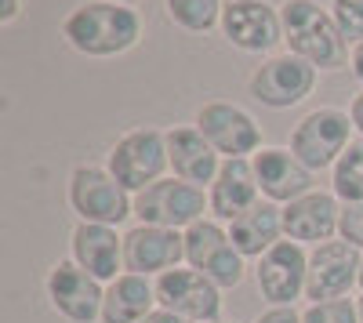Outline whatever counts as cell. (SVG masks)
I'll return each instance as SVG.
<instances>
[{
	"label": "cell",
	"mask_w": 363,
	"mask_h": 323,
	"mask_svg": "<svg viewBox=\"0 0 363 323\" xmlns=\"http://www.w3.org/2000/svg\"><path fill=\"white\" fill-rule=\"evenodd\" d=\"M62 40L87 58L128 55L142 40V15L131 4L84 0L62 18Z\"/></svg>",
	"instance_id": "cell-1"
},
{
	"label": "cell",
	"mask_w": 363,
	"mask_h": 323,
	"mask_svg": "<svg viewBox=\"0 0 363 323\" xmlns=\"http://www.w3.org/2000/svg\"><path fill=\"white\" fill-rule=\"evenodd\" d=\"M280 22H284V44L291 55L306 58L320 73H338L349 66V40L320 0H284L280 4Z\"/></svg>",
	"instance_id": "cell-2"
},
{
	"label": "cell",
	"mask_w": 363,
	"mask_h": 323,
	"mask_svg": "<svg viewBox=\"0 0 363 323\" xmlns=\"http://www.w3.org/2000/svg\"><path fill=\"white\" fill-rule=\"evenodd\" d=\"M352 116L349 109L342 106H320V109H309L301 120L291 128V153L306 164L313 174L316 171H330L342 153L352 145Z\"/></svg>",
	"instance_id": "cell-3"
},
{
	"label": "cell",
	"mask_w": 363,
	"mask_h": 323,
	"mask_svg": "<svg viewBox=\"0 0 363 323\" xmlns=\"http://www.w3.org/2000/svg\"><path fill=\"white\" fill-rule=\"evenodd\" d=\"M106 167L131 196L149 189L153 182H160L164 171L171 167V160H167V131H160V128H131V131H124L109 145Z\"/></svg>",
	"instance_id": "cell-4"
},
{
	"label": "cell",
	"mask_w": 363,
	"mask_h": 323,
	"mask_svg": "<svg viewBox=\"0 0 363 323\" xmlns=\"http://www.w3.org/2000/svg\"><path fill=\"white\" fill-rule=\"evenodd\" d=\"M69 208L80 222L95 225H120L135 215V196L120 186L109 167L77 164L69 171Z\"/></svg>",
	"instance_id": "cell-5"
},
{
	"label": "cell",
	"mask_w": 363,
	"mask_h": 323,
	"mask_svg": "<svg viewBox=\"0 0 363 323\" xmlns=\"http://www.w3.org/2000/svg\"><path fill=\"white\" fill-rule=\"evenodd\" d=\"M207 211H211L207 189L182 182V178H174V174L171 178L153 182L142 193H135V218H138V225H160V229L186 232Z\"/></svg>",
	"instance_id": "cell-6"
},
{
	"label": "cell",
	"mask_w": 363,
	"mask_h": 323,
	"mask_svg": "<svg viewBox=\"0 0 363 323\" xmlns=\"http://www.w3.org/2000/svg\"><path fill=\"white\" fill-rule=\"evenodd\" d=\"M316 76L320 69L309 66L306 58H298L291 51H280V55H269L262 58V66H255L251 80H247V91L255 102H262L265 109H291V106H301L313 87H316Z\"/></svg>",
	"instance_id": "cell-7"
},
{
	"label": "cell",
	"mask_w": 363,
	"mask_h": 323,
	"mask_svg": "<svg viewBox=\"0 0 363 323\" xmlns=\"http://www.w3.org/2000/svg\"><path fill=\"white\" fill-rule=\"evenodd\" d=\"M244 254L236 251L229 229L215 218H200L196 225L186 229V266H193L196 273H203L211 283H218L222 290L244 283Z\"/></svg>",
	"instance_id": "cell-8"
},
{
	"label": "cell",
	"mask_w": 363,
	"mask_h": 323,
	"mask_svg": "<svg viewBox=\"0 0 363 323\" xmlns=\"http://www.w3.org/2000/svg\"><path fill=\"white\" fill-rule=\"evenodd\" d=\"M193 124L218 149L222 160H251L262 149V124L236 102H225V98L203 102L196 109Z\"/></svg>",
	"instance_id": "cell-9"
},
{
	"label": "cell",
	"mask_w": 363,
	"mask_h": 323,
	"mask_svg": "<svg viewBox=\"0 0 363 323\" xmlns=\"http://www.w3.org/2000/svg\"><path fill=\"white\" fill-rule=\"evenodd\" d=\"M222 37L244 55H272L284 44L280 8L269 0H225Z\"/></svg>",
	"instance_id": "cell-10"
},
{
	"label": "cell",
	"mask_w": 363,
	"mask_h": 323,
	"mask_svg": "<svg viewBox=\"0 0 363 323\" xmlns=\"http://www.w3.org/2000/svg\"><path fill=\"white\" fill-rule=\"evenodd\" d=\"M153 283H157V305L182 316L186 323H211L222 312V287L211 283L193 266H186V269L178 266V269L157 276Z\"/></svg>",
	"instance_id": "cell-11"
},
{
	"label": "cell",
	"mask_w": 363,
	"mask_h": 323,
	"mask_svg": "<svg viewBox=\"0 0 363 323\" xmlns=\"http://www.w3.org/2000/svg\"><path fill=\"white\" fill-rule=\"evenodd\" d=\"M363 254L345 240H327L309 251V276H306V298L316 302H335L349 298V290L359 287Z\"/></svg>",
	"instance_id": "cell-12"
},
{
	"label": "cell",
	"mask_w": 363,
	"mask_h": 323,
	"mask_svg": "<svg viewBox=\"0 0 363 323\" xmlns=\"http://www.w3.org/2000/svg\"><path fill=\"white\" fill-rule=\"evenodd\" d=\"M48 302L69 323H95L102 319L106 287L87 269H80L73 258H58L48 273Z\"/></svg>",
	"instance_id": "cell-13"
},
{
	"label": "cell",
	"mask_w": 363,
	"mask_h": 323,
	"mask_svg": "<svg viewBox=\"0 0 363 323\" xmlns=\"http://www.w3.org/2000/svg\"><path fill=\"white\" fill-rule=\"evenodd\" d=\"M306 276H309V251L294 240L272 244L258 258V269H255L258 290L269 305H294L306 295Z\"/></svg>",
	"instance_id": "cell-14"
},
{
	"label": "cell",
	"mask_w": 363,
	"mask_h": 323,
	"mask_svg": "<svg viewBox=\"0 0 363 323\" xmlns=\"http://www.w3.org/2000/svg\"><path fill=\"white\" fill-rule=\"evenodd\" d=\"M186 261V232L160 225H135L124 232V273L164 276Z\"/></svg>",
	"instance_id": "cell-15"
},
{
	"label": "cell",
	"mask_w": 363,
	"mask_h": 323,
	"mask_svg": "<svg viewBox=\"0 0 363 323\" xmlns=\"http://www.w3.org/2000/svg\"><path fill=\"white\" fill-rule=\"evenodd\" d=\"M255 164V178H258V189L265 200L280 203V208H287L291 200L313 193V171L301 164L291 145H262V149L251 157Z\"/></svg>",
	"instance_id": "cell-16"
},
{
	"label": "cell",
	"mask_w": 363,
	"mask_h": 323,
	"mask_svg": "<svg viewBox=\"0 0 363 323\" xmlns=\"http://www.w3.org/2000/svg\"><path fill=\"white\" fill-rule=\"evenodd\" d=\"M338 222H342V200L335 193L313 189L284 208V237L301 247L306 244L320 247L338 237Z\"/></svg>",
	"instance_id": "cell-17"
},
{
	"label": "cell",
	"mask_w": 363,
	"mask_h": 323,
	"mask_svg": "<svg viewBox=\"0 0 363 323\" xmlns=\"http://www.w3.org/2000/svg\"><path fill=\"white\" fill-rule=\"evenodd\" d=\"M69 258L99 283H113L124 273V237L116 232V225L77 222L69 232Z\"/></svg>",
	"instance_id": "cell-18"
},
{
	"label": "cell",
	"mask_w": 363,
	"mask_h": 323,
	"mask_svg": "<svg viewBox=\"0 0 363 323\" xmlns=\"http://www.w3.org/2000/svg\"><path fill=\"white\" fill-rule=\"evenodd\" d=\"M167 160H171V174L189 186L211 189V182L218 178L222 171V157L211 145L196 124H182L167 131Z\"/></svg>",
	"instance_id": "cell-19"
},
{
	"label": "cell",
	"mask_w": 363,
	"mask_h": 323,
	"mask_svg": "<svg viewBox=\"0 0 363 323\" xmlns=\"http://www.w3.org/2000/svg\"><path fill=\"white\" fill-rule=\"evenodd\" d=\"M258 200H262V189H258V178H255V164L251 160H222L218 178L207 189V203H211L215 222L229 225L247 208H255Z\"/></svg>",
	"instance_id": "cell-20"
},
{
	"label": "cell",
	"mask_w": 363,
	"mask_h": 323,
	"mask_svg": "<svg viewBox=\"0 0 363 323\" xmlns=\"http://www.w3.org/2000/svg\"><path fill=\"white\" fill-rule=\"evenodd\" d=\"M229 237L244 258H262L272 244L284 240V208L262 196L255 208L229 222Z\"/></svg>",
	"instance_id": "cell-21"
},
{
	"label": "cell",
	"mask_w": 363,
	"mask_h": 323,
	"mask_svg": "<svg viewBox=\"0 0 363 323\" xmlns=\"http://www.w3.org/2000/svg\"><path fill=\"white\" fill-rule=\"evenodd\" d=\"M157 283L138 273H120L106 283L102 323H142L149 312H157Z\"/></svg>",
	"instance_id": "cell-22"
},
{
	"label": "cell",
	"mask_w": 363,
	"mask_h": 323,
	"mask_svg": "<svg viewBox=\"0 0 363 323\" xmlns=\"http://www.w3.org/2000/svg\"><path fill=\"white\" fill-rule=\"evenodd\" d=\"M167 18L186 29V33H211L215 26H222L225 0H164Z\"/></svg>",
	"instance_id": "cell-23"
},
{
	"label": "cell",
	"mask_w": 363,
	"mask_h": 323,
	"mask_svg": "<svg viewBox=\"0 0 363 323\" xmlns=\"http://www.w3.org/2000/svg\"><path fill=\"white\" fill-rule=\"evenodd\" d=\"M330 193L342 203H363V138H352L342 160L330 167Z\"/></svg>",
	"instance_id": "cell-24"
},
{
	"label": "cell",
	"mask_w": 363,
	"mask_h": 323,
	"mask_svg": "<svg viewBox=\"0 0 363 323\" xmlns=\"http://www.w3.org/2000/svg\"><path fill=\"white\" fill-rule=\"evenodd\" d=\"M301 323H359V309L352 298H335V302H316L301 312Z\"/></svg>",
	"instance_id": "cell-25"
},
{
	"label": "cell",
	"mask_w": 363,
	"mask_h": 323,
	"mask_svg": "<svg viewBox=\"0 0 363 323\" xmlns=\"http://www.w3.org/2000/svg\"><path fill=\"white\" fill-rule=\"evenodd\" d=\"M330 15L349 44L363 40V0H330Z\"/></svg>",
	"instance_id": "cell-26"
},
{
	"label": "cell",
	"mask_w": 363,
	"mask_h": 323,
	"mask_svg": "<svg viewBox=\"0 0 363 323\" xmlns=\"http://www.w3.org/2000/svg\"><path fill=\"white\" fill-rule=\"evenodd\" d=\"M338 240L363 251V203H342V222H338Z\"/></svg>",
	"instance_id": "cell-27"
},
{
	"label": "cell",
	"mask_w": 363,
	"mask_h": 323,
	"mask_svg": "<svg viewBox=\"0 0 363 323\" xmlns=\"http://www.w3.org/2000/svg\"><path fill=\"white\" fill-rule=\"evenodd\" d=\"M255 323H301V312H294L291 305H272V309H265Z\"/></svg>",
	"instance_id": "cell-28"
},
{
	"label": "cell",
	"mask_w": 363,
	"mask_h": 323,
	"mask_svg": "<svg viewBox=\"0 0 363 323\" xmlns=\"http://www.w3.org/2000/svg\"><path fill=\"white\" fill-rule=\"evenodd\" d=\"M22 11V0H0V26H11Z\"/></svg>",
	"instance_id": "cell-29"
},
{
	"label": "cell",
	"mask_w": 363,
	"mask_h": 323,
	"mask_svg": "<svg viewBox=\"0 0 363 323\" xmlns=\"http://www.w3.org/2000/svg\"><path fill=\"white\" fill-rule=\"evenodd\" d=\"M349 69H352V76H356V80H359V87H363V40H359V44H352Z\"/></svg>",
	"instance_id": "cell-30"
},
{
	"label": "cell",
	"mask_w": 363,
	"mask_h": 323,
	"mask_svg": "<svg viewBox=\"0 0 363 323\" xmlns=\"http://www.w3.org/2000/svg\"><path fill=\"white\" fill-rule=\"evenodd\" d=\"M349 116H352V128L359 131V138H363V91L349 102Z\"/></svg>",
	"instance_id": "cell-31"
},
{
	"label": "cell",
	"mask_w": 363,
	"mask_h": 323,
	"mask_svg": "<svg viewBox=\"0 0 363 323\" xmlns=\"http://www.w3.org/2000/svg\"><path fill=\"white\" fill-rule=\"evenodd\" d=\"M142 323H186V319L174 316V312H167V309H157V312H149Z\"/></svg>",
	"instance_id": "cell-32"
},
{
	"label": "cell",
	"mask_w": 363,
	"mask_h": 323,
	"mask_svg": "<svg viewBox=\"0 0 363 323\" xmlns=\"http://www.w3.org/2000/svg\"><path fill=\"white\" fill-rule=\"evenodd\" d=\"M356 309H359V323H363V295L356 298Z\"/></svg>",
	"instance_id": "cell-33"
},
{
	"label": "cell",
	"mask_w": 363,
	"mask_h": 323,
	"mask_svg": "<svg viewBox=\"0 0 363 323\" xmlns=\"http://www.w3.org/2000/svg\"><path fill=\"white\" fill-rule=\"evenodd\" d=\"M113 4H131V8H135V4H138V0H113Z\"/></svg>",
	"instance_id": "cell-34"
},
{
	"label": "cell",
	"mask_w": 363,
	"mask_h": 323,
	"mask_svg": "<svg viewBox=\"0 0 363 323\" xmlns=\"http://www.w3.org/2000/svg\"><path fill=\"white\" fill-rule=\"evenodd\" d=\"M359 290H363V269H359Z\"/></svg>",
	"instance_id": "cell-35"
},
{
	"label": "cell",
	"mask_w": 363,
	"mask_h": 323,
	"mask_svg": "<svg viewBox=\"0 0 363 323\" xmlns=\"http://www.w3.org/2000/svg\"><path fill=\"white\" fill-rule=\"evenodd\" d=\"M211 323H229V319H211Z\"/></svg>",
	"instance_id": "cell-36"
}]
</instances>
